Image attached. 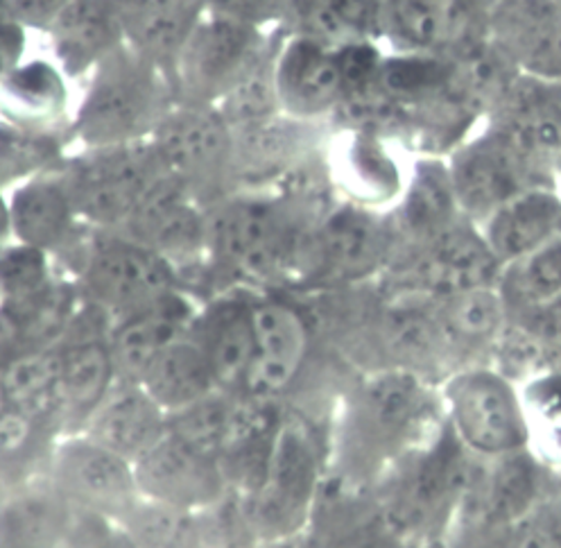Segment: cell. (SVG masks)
I'll list each match as a JSON object with an SVG mask.
<instances>
[{"label":"cell","instance_id":"f907efd6","mask_svg":"<svg viewBox=\"0 0 561 548\" xmlns=\"http://www.w3.org/2000/svg\"><path fill=\"white\" fill-rule=\"evenodd\" d=\"M16 19L14 16V0H0V21Z\"/></svg>","mask_w":561,"mask_h":548},{"label":"cell","instance_id":"d590c367","mask_svg":"<svg viewBox=\"0 0 561 548\" xmlns=\"http://www.w3.org/2000/svg\"><path fill=\"white\" fill-rule=\"evenodd\" d=\"M280 46V34H270V42L261 57L250 66L238 84L220 100L216 107L231 129H242L259 125L263 121L276 118L280 112L276 91V55Z\"/></svg>","mask_w":561,"mask_h":548},{"label":"cell","instance_id":"f35d334b","mask_svg":"<svg viewBox=\"0 0 561 548\" xmlns=\"http://www.w3.org/2000/svg\"><path fill=\"white\" fill-rule=\"evenodd\" d=\"M385 338H388L390 350L401 358L399 367L412 372L421 369L428 361L442 358L444 350L450 347L437 322L435 308L431 313L412 306L399 308L390 313L388 324H385Z\"/></svg>","mask_w":561,"mask_h":548},{"label":"cell","instance_id":"ab89813d","mask_svg":"<svg viewBox=\"0 0 561 548\" xmlns=\"http://www.w3.org/2000/svg\"><path fill=\"white\" fill-rule=\"evenodd\" d=\"M61 159V146L50 132H30L0 123V189L39 175Z\"/></svg>","mask_w":561,"mask_h":548},{"label":"cell","instance_id":"603a6c76","mask_svg":"<svg viewBox=\"0 0 561 548\" xmlns=\"http://www.w3.org/2000/svg\"><path fill=\"white\" fill-rule=\"evenodd\" d=\"M478 229L491 254L507 265L561 233V195L548 186H533L501 204Z\"/></svg>","mask_w":561,"mask_h":548},{"label":"cell","instance_id":"ee69618b","mask_svg":"<svg viewBox=\"0 0 561 548\" xmlns=\"http://www.w3.org/2000/svg\"><path fill=\"white\" fill-rule=\"evenodd\" d=\"M84 520L73 522L66 544L70 548H136L129 533L114 530L100 515L84 512Z\"/></svg>","mask_w":561,"mask_h":548},{"label":"cell","instance_id":"f1b7e54d","mask_svg":"<svg viewBox=\"0 0 561 548\" xmlns=\"http://www.w3.org/2000/svg\"><path fill=\"white\" fill-rule=\"evenodd\" d=\"M471 21L469 0H382V30L412 50L460 44Z\"/></svg>","mask_w":561,"mask_h":548},{"label":"cell","instance_id":"ffe728a7","mask_svg":"<svg viewBox=\"0 0 561 548\" xmlns=\"http://www.w3.org/2000/svg\"><path fill=\"white\" fill-rule=\"evenodd\" d=\"M123 21L125 44L150 59L172 84L191 32L206 14L204 0H114Z\"/></svg>","mask_w":561,"mask_h":548},{"label":"cell","instance_id":"816d5d0a","mask_svg":"<svg viewBox=\"0 0 561 548\" xmlns=\"http://www.w3.org/2000/svg\"><path fill=\"white\" fill-rule=\"evenodd\" d=\"M10 410V403H8V397H5V390L3 386H0V418H3Z\"/></svg>","mask_w":561,"mask_h":548},{"label":"cell","instance_id":"b9f144b4","mask_svg":"<svg viewBox=\"0 0 561 548\" xmlns=\"http://www.w3.org/2000/svg\"><path fill=\"white\" fill-rule=\"evenodd\" d=\"M53 284L48 252L23 243L0 250V297L5 301L34 297Z\"/></svg>","mask_w":561,"mask_h":548},{"label":"cell","instance_id":"6da1fadb","mask_svg":"<svg viewBox=\"0 0 561 548\" xmlns=\"http://www.w3.org/2000/svg\"><path fill=\"white\" fill-rule=\"evenodd\" d=\"M89 78L68 127L84 150L146 144L174 107L168 76L127 44L104 57Z\"/></svg>","mask_w":561,"mask_h":548},{"label":"cell","instance_id":"1f68e13d","mask_svg":"<svg viewBox=\"0 0 561 548\" xmlns=\"http://www.w3.org/2000/svg\"><path fill=\"white\" fill-rule=\"evenodd\" d=\"M385 233L378 222L360 212L333 214L314 236V256L337 277H358L382 256Z\"/></svg>","mask_w":561,"mask_h":548},{"label":"cell","instance_id":"4dcf8cb0","mask_svg":"<svg viewBox=\"0 0 561 548\" xmlns=\"http://www.w3.org/2000/svg\"><path fill=\"white\" fill-rule=\"evenodd\" d=\"M59 352V403L73 408L76 413L93 415V410L112 390L116 363L110 338L87 331L76 338H61Z\"/></svg>","mask_w":561,"mask_h":548},{"label":"cell","instance_id":"d4e9b609","mask_svg":"<svg viewBox=\"0 0 561 548\" xmlns=\"http://www.w3.org/2000/svg\"><path fill=\"white\" fill-rule=\"evenodd\" d=\"M163 408L138 384L112 388L91 415V439L136 463L165 435Z\"/></svg>","mask_w":561,"mask_h":548},{"label":"cell","instance_id":"277c9868","mask_svg":"<svg viewBox=\"0 0 561 548\" xmlns=\"http://www.w3.org/2000/svg\"><path fill=\"white\" fill-rule=\"evenodd\" d=\"M446 403L450 431L471 456L494 460L528 449V413L505 374L484 367L458 372L446 384Z\"/></svg>","mask_w":561,"mask_h":548},{"label":"cell","instance_id":"60d3db41","mask_svg":"<svg viewBox=\"0 0 561 548\" xmlns=\"http://www.w3.org/2000/svg\"><path fill=\"white\" fill-rule=\"evenodd\" d=\"M231 410L233 399L214 392L172 413L168 431L197 452L220 460L229 437Z\"/></svg>","mask_w":561,"mask_h":548},{"label":"cell","instance_id":"44dd1931","mask_svg":"<svg viewBox=\"0 0 561 548\" xmlns=\"http://www.w3.org/2000/svg\"><path fill=\"white\" fill-rule=\"evenodd\" d=\"M193 324V308L178 290L121 318L110 335L116 374L138 384L148 365L174 340L188 335Z\"/></svg>","mask_w":561,"mask_h":548},{"label":"cell","instance_id":"7dc6e473","mask_svg":"<svg viewBox=\"0 0 561 548\" xmlns=\"http://www.w3.org/2000/svg\"><path fill=\"white\" fill-rule=\"evenodd\" d=\"M70 0H14V16L27 30H48Z\"/></svg>","mask_w":561,"mask_h":548},{"label":"cell","instance_id":"5b68a950","mask_svg":"<svg viewBox=\"0 0 561 548\" xmlns=\"http://www.w3.org/2000/svg\"><path fill=\"white\" fill-rule=\"evenodd\" d=\"M270 42L265 30L204 14L174 64V105L218 107Z\"/></svg>","mask_w":561,"mask_h":548},{"label":"cell","instance_id":"d6a6232c","mask_svg":"<svg viewBox=\"0 0 561 548\" xmlns=\"http://www.w3.org/2000/svg\"><path fill=\"white\" fill-rule=\"evenodd\" d=\"M435 316L450 347L489 345L507 324V301L499 286H482L435 299Z\"/></svg>","mask_w":561,"mask_h":548},{"label":"cell","instance_id":"7bdbcfd3","mask_svg":"<svg viewBox=\"0 0 561 548\" xmlns=\"http://www.w3.org/2000/svg\"><path fill=\"white\" fill-rule=\"evenodd\" d=\"M206 14L222 16L259 30L288 16V0H204Z\"/></svg>","mask_w":561,"mask_h":548},{"label":"cell","instance_id":"d6986e66","mask_svg":"<svg viewBox=\"0 0 561 548\" xmlns=\"http://www.w3.org/2000/svg\"><path fill=\"white\" fill-rule=\"evenodd\" d=\"M254 329L256 361L244 390L270 399L297 376L308 350V329L297 308L280 299L254 301Z\"/></svg>","mask_w":561,"mask_h":548},{"label":"cell","instance_id":"2e32d148","mask_svg":"<svg viewBox=\"0 0 561 548\" xmlns=\"http://www.w3.org/2000/svg\"><path fill=\"white\" fill-rule=\"evenodd\" d=\"M503 265L491 254L480 229L455 222L424 243L412 277L428 297H448L482 286H499Z\"/></svg>","mask_w":561,"mask_h":548},{"label":"cell","instance_id":"8992f818","mask_svg":"<svg viewBox=\"0 0 561 548\" xmlns=\"http://www.w3.org/2000/svg\"><path fill=\"white\" fill-rule=\"evenodd\" d=\"M295 246L293 220L276 199L225 197L208 209V250L242 277H270L290 261Z\"/></svg>","mask_w":561,"mask_h":548},{"label":"cell","instance_id":"3957f363","mask_svg":"<svg viewBox=\"0 0 561 548\" xmlns=\"http://www.w3.org/2000/svg\"><path fill=\"white\" fill-rule=\"evenodd\" d=\"M163 173L206 209L236 182L233 129L216 107L174 105L150 139Z\"/></svg>","mask_w":561,"mask_h":548},{"label":"cell","instance_id":"83f0119b","mask_svg":"<svg viewBox=\"0 0 561 548\" xmlns=\"http://www.w3.org/2000/svg\"><path fill=\"white\" fill-rule=\"evenodd\" d=\"M61 68L46 59L19 64L0 84V112L14 127L48 132L68 105V87Z\"/></svg>","mask_w":561,"mask_h":548},{"label":"cell","instance_id":"ba28073f","mask_svg":"<svg viewBox=\"0 0 561 548\" xmlns=\"http://www.w3.org/2000/svg\"><path fill=\"white\" fill-rule=\"evenodd\" d=\"M471 456L453 431L421 454L385 510V526L401 541L431 535L465 501L476 476Z\"/></svg>","mask_w":561,"mask_h":548},{"label":"cell","instance_id":"c3c4849f","mask_svg":"<svg viewBox=\"0 0 561 548\" xmlns=\"http://www.w3.org/2000/svg\"><path fill=\"white\" fill-rule=\"evenodd\" d=\"M327 548H401V539L388 528H363L333 539Z\"/></svg>","mask_w":561,"mask_h":548},{"label":"cell","instance_id":"681fc988","mask_svg":"<svg viewBox=\"0 0 561 548\" xmlns=\"http://www.w3.org/2000/svg\"><path fill=\"white\" fill-rule=\"evenodd\" d=\"M10 236H14L12 229V212H10V199L0 193V250L8 248Z\"/></svg>","mask_w":561,"mask_h":548},{"label":"cell","instance_id":"e575fe53","mask_svg":"<svg viewBox=\"0 0 561 548\" xmlns=\"http://www.w3.org/2000/svg\"><path fill=\"white\" fill-rule=\"evenodd\" d=\"M499 290L507 308L516 306L535 316L561 301V233L530 254L503 265Z\"/></svg>","mask_w":561,"mask_h":548},{"label":"cell","instance_id":"cb8c5ba5","mask_svg":"<svg viewBox=\"0 0 561 548\" xmlns=\"http://www.w3.org/2000/svg\"><path fill=\"white\" fill-rule=\"evenodd\" d=\"M16 241L44 252L61 250L76 236V207L57 165L25 180L10 197Z\"/></svg>","mask_w":561,"mask_h":548},{"label":"cell","instance_id":"7c38bea8","mask_svg":"<svg viewBox=\"0 0 561 548\" xmlns=\"http://www.w3.org/2000/svg\"><path fill=\"white\" fill-rule=\"evenodd\" d=\"M134 469L138 490L157 503L195 510L218 505L227 496L220 460L197 452L170 431L134 463Z\"/></svg>","mask_w":561,"mask_h":548},{"label":"cell","instance_id":"8d00e7d4","mask_svg":"<svg viewBox=\"0 0 561 548\" xmlns=\"http://www.w3.org/2000/svg\"><path fill=\"white\" fill-rule=\"evenodd\" d=\"M0 386L14 413L42 415L59 403V352L34 350L10 358L0 372Z\"/></svg>","mask_w":561,"mask_h":548},{"label":"cell","instance_id":"9a60e30c","mask_svg":"<svg viewBox=\"0 0 561 548\" xmlns=\"http://www.w3.org/2000/svg\"><path fill=\"white\" fill-rule=\"evenodd\" d=\"M121 233L172 263L208 248V209L184 186L163 175Z\"/></svg>","mask_w":561,"mask_h":548},{"label":"cell","instance_id":"7402d4cb","mask_svg":"<svg viewBox=\"0 0 561 548\" xmlns=\"http://www.w3.org/2000/svg\"><path fill=\"white\" fill-rule=\"evenodd\" d=\"M195 340L206 354L220 388H244L256 361L254 301L222 297L193 324Z\"/></svg>","mask_w":561,"mask_h":548},{"label":"cell","instance_id":"f546056e","mask_svg":"<svg viewBox=\"0 0 561 548\" xmlns=\"http://www.w3.org/2000/svg\"><path fill=\"white\" fill-rule=\"evenodd\" d=\"M138 386L170 413H178V410L214 395L218 388L204 350L188 335L168 345L148 365Z\"/></svg>","mask_w":561,"mask_h":548},{"label":"cell","instance_id":"74e56055","mask_svg":"<svg viewBox=\"0 0 561 548\" xmlns=\"http://www.w3.org/2000/svg\"><path fill=\"white\" fill-rule=\"evenodd\" d=\"M127 533L136 548H199L204 544L202 522L165 503H136L129 512Z\"/></svg>","mask_w":561,"mask_h":548},{"label":"cell","instance_id":"4316f807","mask_svg":"<svg viewBox=\"0 0 561 548\" xmlns=\"http://www.w3.org/2000/svg\"><path fill=\"white\" fill-rule=\"evenodd\" d=\"M484 463L482 481H471L469 490L478 496L480 517L489 530H507L528 520L539 501V473L533 458L516 452Z\"/></svg>","mask_w":561,"mask_h":548},{"label":"cell","instance_id":"5bb4252c","mask_svg":"<svg viewBox=\"0 0 561 548\" xmlns=\"http://www.w3.org/2000/svg\"><path fill=\"white\" fill-rule=\"evenodd\" d=\"M57 483L68 503L100 517H123L136 507L134 463L102 447L95 439H76L61 447L57 458Z\"/></svg>","mask_w":561,"mask_h":548},{"label":"cell","instance_id":"9c48e42d","mask_svg":"<svg viewBox=\"0 0 561 548\" xmlns=\"http://www.w3.org/2000/svg\"><path fill=\"white\" fill-rule=\"evenodd\" d=\"M541 165L543 161L525 152L499 127L469 141L455 152L448 165V180L460 214L480 225L510 197L543 186L537 180Z\"/></svg>","mask_w":561,"mask_h":548},{"label":"cell","instance_id":"30bf717a","mask_svg":"<svg viewBox=\"0 0 561 548\" xmlns=\"http://www.w3.org/2000/svg\"><path fill=\"white\" fill-rule=\"evenodd\" d=\"M320 463L308 431L284 422L276 433L265 483L244 494V510L256 535H290L318 492Z\"/></svg>","mask_w":561,"mask_h":548},{"label":"cell","instance_id":"4fadbf2b","mask_svg":"<svg viewBox=\"0 0 561 548\" xmlns=\"http://www.w3.org/2000/svg\"><path fill=\"white\" fill-rule=\"evenodd\" d=\"M276 91L280 112L308 121L331 112L346 98L337 44L295 32L280 39L276 55Z\"/></svg>","mask_w":561,"mask_h":548},{"label":"cell","instance_id":"52a82bcc","mask_svg":"<svg viewBox=\"0 0 561 548\" xmlns=\"http://www.w3.org/2000/svg\"><path fill=\"white\" fill-rule=\"evenodd\" d=\"M82 290L93 308L121 320L178 290V277L154 250L121 231H104L87 248Z\"/></svg>","mask_w":561,"mask_h":548},{"label":"cell","instance_id":"484cf974","mask_svg":"<svg viewBox=\"0 0 561 548\" xmlns=\"http://www.w3.org/2000/svg\"><path fill=\"white\" fill-rule=\"evenodd\" d=\"M496 107V127L525 152L539 161L561 155V82L514 80Z\"/></svg>","mask_w":561,"mask_h":548},{"label":"cell","instance_id":"7a4b0ae2","mask_svg":"<svg viewBox=\"0 0 561 548\" xmlns=\"http://www.w3.org/2000/svg\"><path fill=\"white\" fill-rule=\"evenodd\" d=\"M78 218L121 231L150 189L165 175L150 146L93 148L57 163Z\"/></svg>","mask_w":561,"mask_h":548},{"label":"cell","instance_id":"f6af8a7d","mask_svg":"<svg viewBox=\"0 0 561 548\" xmlns=\"http://www.w3.org/2000/svg\"><path fill=\"white\" fill-rule=\"evenodd\" d=\"M27 46V27L16 19L0 21V84H3L19 64Z\"/></svg>","mask_w":561,"mask_h":548},{"label":"cell","instance_id":"8fae6325","mask_svg":"<svg viewBox=\"0 0 561 548\" xmlns=\"http://www.w3.org/2000/svg\"><path fill=\"white\" fill-rule=\"evenodd\" d=\"M486 30L514 73L561 82V0H494Z\"/></svg>","mask_w":561,"mask_h":548},{"label":"cell","instance_id":"ac0fdd59","mask_svg":"<svg viewBox=\"0 0 561 548\" xmlns=\"http://www.w3.org/2000/svg\"><path fill=\"white\" fill-rule=\"evenodd\" d=\"M66 78L91 76L98 64L125 44L114 0H70L46 30Z\"/></svg>","mask_w":561,"mask_h":548},{"label":"cell","instance_id":"836d02e7","mask_svg":"<svg viewBox=\"0 0 561 548\" xmlns=\"http://www.w3.org/2000/svg\"><path fill=\"white\" fill-rule=\"evenodd\" d=\"M70 503L57 492H32L14 499L0 515L3 548H53L68 539Z\"/></svg>","mask_w":561,"mask_h":548},{"label":"cell","instance_id":"bcb514c9","mask_svg":"<svg viewBox=\"0 0 561 548\" xmlns=\"http://www.w3.org/2000/svg\"><path fill=\"white\" fill-rule=\"evenodd\" d=\"M525 406L537 408L539 415L561 424V374L539 376L528 399H525Z\"/></svg>","mask_w":561,"mask_h":548},{"label":"cell","instance_id":"e0dca14e","mask_svg":"<svg viewBox=\"0 0 561 548\" xmlns=\"http://www.w3.org/2000/svg\"><path fill=\"white\" fill-rule=\"evenodd\" d=\"M428 410V390L421 374L392 367L360 388L356 424L371 449H392L410 437Z\"/></svg>","mask_w":561,"mask_h":548}]
</instances>
